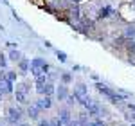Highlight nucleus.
Returning <instances> with one entry per match:
<instances>
[{"mask_svg":"<svg viewBox=\"0 0 135 126\" xmlns=\"http://www.w3.org/2000/svg\"><path fill=\"white\" fill-rule=\"evenodd\" d=\"M67 126H79V124H78V121H76V119H72V121H70Z\"/></svg>","mask_w":135,"mask_h":126,"instance_id":"5701e85b","label":"nucleus"},{"mask_svg":"<svg viewBox=\"0 0 135 126\" xmlns=\"http://www.w3.org/2000/svg\"><path fill=\"white\" fill-rule=\"evenodd\" d=\"M29 92H31V81H16L15 85V99L18 105H29L27 97H29Z\"/></svg>","mask_w":135,"mask_h":126,"instance_id":"20e7f679","label":"nucleus"},{"mask_svg":"<svg viewBox=\"0 0 135 126\" xmlns=\"http://www.w3.org/2000/svg\"><path fill=\"white\" fill-rule=\"evenodd\" d=\"M121 34L124 36L126 40H135V23H124Z\"/></svg>","mask_w":135,"mask_h":126,"instance_id":"ddd939ff","label":"nucleus"},{"mask_svg":"<svg viewBox=\"0 0 135 126\" xmlns=\"http://www.w3.org/2000/svg\"><path fill=\"white\" fill-rule=\"evenodd\" d=\"M25 112H27V117H29V121H40V115H42V110L38 108V106L34 105V103H29V105H25Z\"/></svg>","mask_w":135,"mask_h":126,"instance_id":"0eeeda50","label":"nucleus"},{"mask_svg":"<svg viewBox=\"0 0 135 126\" xmlns=\"http://www.w3.org/2000/svg\"><path fill=\"white\" fill-rule=\"evenodd\" d=\"M74 81V74L69 72V70H61L60 72V83H65V85H70Z\"/></svg>","mask_w":135,"mask_h":126,"instance_id":"2eb2a0df","label":"nucleus"},{"mask_svg":"<svg viewBox=\"0 0 135 126\" xmlns=\"http://www.w3.org/2000/svg\"><path fill=\"white\" fill-rule=\"evenodd\" d=\"M65 103H67V106H69V108H72L74 105H78V99H76V97L70 94L69 97H67V101H65Z\"/></svg>","mask_w":135,"mask_h":126,"instance_id":"6ab92c4d","label":"nucleus"},{"mask_svg":"<svg viewBox=\"0 0 135 126\" xmlns=\"http://www.w3.org/2000/svg\"><path fill=\"white\" fill-rule=\"evenodd\" d=\"M56 115L63 121V124H65V126H67L74 119V117H72V112H70V108H69V106H61V108L58 110V114H56Z\"/></svg>","mask_w":135,"mask_h":126,"instance_id":"1a4fd4ad","label":"nucleus"},{"mask_svg":"<svg viewBox=\"0 0 135 126\" xmlns=\"http://www.w3.org/2000/svg\"><path fill=\"white\" fill-rule=\"evenodd\" d=\"M51 72V67H49V61L42 58V56H36L31 60V76L36 79L40 76H45V74Z\"/></svg>","mask_w":135,"mask_h":126,"instance_id":"39448f33","label":"nucleus"},{"mask_svg":"<svg viewBox=\"0 0 135 126\" xmlns=\"http://www.w3.org/2000/svg\"><path fill=\"white\" fill-rule=\"evenodd\" d=\"M117 16L119 20H123L124 23H135V4L130 2H123L117 6Z\"/></svg>","mask_w":135,"mask_h":126,"instance_id":"f03ea898","label":"nucleus"},{"mask_svg":"<svg viewBox=\"0 0 135 126\" xmlns=\"http://www.w3.org/2000/svg\"><path fill=\"white\" fill-rule=\"evenodd\" d=\"M76 121H78V124H79V126H88V123L92 121V117H90V114L83 108V110L76 115Z\"/></svg>","mask_w":135,"mask_h":126,"instance_id":"f8f14e48","label":"nucleus"},{"mask_svg":"<svg viewBox=\"0 0 135 126\" xmlns=\"http://www.w3.org/2000/svg\"><path fill=\"white\" fill-rule=\"evenodd\" d=\"M121 110H123V114H124V117L128 121L135 123V103H124L121 106Z\"/></svg>","mask_w":135,"mask_h":126,"instance_id":"9d476101","label":"nucleus"},{"mask_svg":"<svg viewBox=\"0 0 135 126\" xmlns=\"http://www.w3.org/2000/svg\"><path fill=\"white\" fill-rule=\"evenodd\" d=\"M92 79H94V83H95V81H99V76H97V74H92Z\"/></svg>","mask_w":135,"mask_h":126,"instance_id":"393cba45","label":"nucleus"},{"mask_svg":"<svg viewBox=\"0 0 135 126\" xmlns=\"http://www.w3.org/2000/svg\"><path fill=\"white\" fill-rule=\"evenodd\" d=\"M72 95L78 99V105L81 106V108H86V106L90 105V101H92V97L88 95V86H86V83H81V81H78V83L74 85Z\"/></svg>","mask_w":135,"mask_h":126,"instance_id":"7ed1b4c3","label":"nucleus"},{"mask_svg":"<svg viewBox=\"0 0 135 126\" xmlns=\"http://www.w3.org/2000/svg\"><path fill=\"white\" fill-rule=\"evenodd\" d=\"M70 94H72V92H70L69 85L60 83L58 86H56V99H58L60 103H65V101H67V97H69Z\"/></svg>","mask_w":135,"mask_h":126,"instance_id":"423d86ee","label":"nucleus"},{"mask_svg":"<svg viewBox=\"0 0 135 126\" xmlns=\"http://www.w3.org/2000/svg\"><path fill=\"white\" fill-rule=\"evenodd\" d=\"M0 126H13V124H9V123H0Z\"/></svg>","mask_w":135,"mask_h":126,"instance_id":"bb28decb","label":"nucleus"},{"mask_svg":"<svg viewBox=\"0 0 135 126\" xmlns=\"http://www.w3.org/2000/svg\"><path fill=\"white\" fill-rule=\"evenodd\" d=\"M7 58H9V61H11V63H18L22 58H23V54H22L20 51H18V47H16V49H11V51H9Z\"/></svg>","mask_w":135,"mask_h":126,"instance_id":"4468645a","label":"nucleus"},{"mask_svg":"<svg viewBox=\"0 0 135 126\" xmlns=\"http://www.w3.org/2000/svg\"><path fill=\"white\" fill-rule=\"evenodd\" d=\"M18 126H31V124H29V123H25V121H22V123H20Z\"/></svg>","mask_w":135,"mask_h":126,"instance_id":"a878e982","label":"nucleus"},{"mask_svg":"<svg viewBox=\"0 0 135 126\" xmlns=\"http://www.w3.org/2000/svg\"><path fill=\"white\" fill-rule=\"evenodd\" d=\"M56 86L58 85L54 83V81H49V83H45V88H43V95H56Z\"/></svg>","mask_w":135,"mask_h":126,"instance_id":"dca6fc26","label":"nucleus"},{"mask_svg":"<svg viewBox=\"0 0 135 126\" xmlns=\"http://www.w3.org/2000/svg\"><path fill=\"white\" fill-rule=\"evenodd\" d=\"M88 126H94V123H92V121H90V123H88Z\"/></svg>","mask_w":135,"mask_h":126,"instance_id":"cd10ccee","label":"nucleus"},{"mask_svg":"<svg viewBox=\"0 0 135 126\" xmlns=\"http://www.w3.org/2000/svg\"><path fill=\"white\" fill-rule=\"evenodd\" d=\"M7 77H9L13 83H16V81H18V72H15V70H7Z\"/></svg>","mask_w":135,"mask_h":126,"instance_id":"412c9836","label":"nucleus"},{"mask_svg":"<svg viewBox=\"0 0 135 126\" xmlns=\"http://www.w3.org/2000/svg\"><path fill=\"white\" fill-rule=\"evenodd\" d=\"M92 123H94V126H106V121H104L103 117H94Z\"/></svg>","mask_w":135,"mask_h":126,"instance_id":"aec40b11","label":"nucleus"},{"mask_svg":"<svg viewBox=\"0 0 135 126\" xmlns=\"http://www.w3.org/2000/svg\"><path fill=\"white\" fill-rule=\"evenodd\" d=\"M9 58L6 56L4 52H0V69H4V70H7V65H9Z\"/></svg>","mask_w":135,"mask_h":126,"instance_id":"f3484780","label":"nucleus"},{"mask_svg":"<svg viewBox=\"0 0 135 126\" xmlns=\"http://www.w3.org/2000/svg\"><path fill=\"white\" fill-rule=\"evenodd\" d=\"M34 105L38 106L42 112H45V110H51V108H52V97H51V95H40V97L34 101Z\"/></svg>","mask_w":135,"mask_h":126,"instance_id":"6e6552de","label":"nucleus"},{"mask_svg":"<svg viewBox=\"0 0 135 126\" xmlns=\"http://www.w3.org/2000/svg\"><path fill=\"white\" fill-rule=\"evenodd\" d=\"M6 95H7V94H6V92H4V90H2V86H0V101H2V99H4V97H6Z\"/></svg>","mask_w":135,"mask_h":126,"instance_id":"b1692460","label":"nucleus"},{"mask_svg":"<svg viewBox=\"0 0 135 126\" xmlns=\"http://www.w3.org/2000/svg\"><path fill=\"white\" fill-rule=\"evenodd\" d=\"M27 115V112H25V108L22 105H11L7 106V110H6V121L4 123H9L13 126H18L23 121V117Z\"/></svg>","mask_w":135,"mask_h":126,"instance_id":"f257e3e1","label":"nucleus"},{"mask_svg":"<svg viewBox=\"0 0 135 126\" xmlns=\"http://www.w3.org/2000/svg\"><path fill=\"white\" fill-rule=\"evenodd\" d=\"M16 67H18V74H20V76H25V74L31 72V60H27V58L23 56L20 61L16 63Z\"/></svg>","mask_w":135,"mask_h":126,"instance_id":"9b49d317","label":"nucleus"},{"mask_svg":"<svg viewBox=\"0 0 135 126\" xmlns=\"http://www.w3.org/2000/svg\"><path fill=\"white\" fill-rule=\"evenodd\" d=\"M36 126H51V121H49V119H40V121L36 123Z\"/></svg>","mask_w":135,"mask_h":126,"instance_id":"4be33fe9","label":"nucleus"},{"mask_svg":"<svg viewBox=\"0 0 135 126\" xmlns=\"http://www.w3.org/2000/svg\"><path fill=\"white\" fill-rule=\"evenodd\" d=\"M54 54H56V58L60 60V63H67V60H69V58H67V54L61 52V51H54Z\"/></svg>","mask_w":135,"mask_h":126,"instance_id":"a211bd4d","label":"nucleus"}]
</instances>
